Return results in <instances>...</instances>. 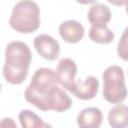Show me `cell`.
Masks as SVG:
<instances>
[{"label": "cell", "mask_w": 128, "mask_h": 128, "mask_svg": "<svg viewBox=\"0 0 128 128\" xmlns=\"http://www.w3.org/2000/svg\"><path fill=\"white\" fill-rule=\"evenodd\" d=\"M58 84L55 71L45 67L39 68L26 88L24 97L26 101L42 111L64 112L71 107L72 100Z\"/></svg>", "instance_id": "obj_1"}, {"label": "cell", "mask_w": 128, "mask_h": 128, "mask_svg": "<svg viewBox=\"0 0 128 128\" xmlns=\"http://www.w3.org/2000/svg\"><path fill=\"white\" fill-rule=\"evenodd\" d=\"M32 54L27 44L21 41L10 42L5 50L3 76L13 85L21 84L27 77Z\"/></svg>", "instance_id": "obj_2"}, {"label": "cell", "mask_w": 128, "mask_h": 128, "mask_svg": "<svg viewBox=\"0 0 128 128\" xmlns=\"http://www.w3.org/2000/svg\"><path fill=\"white\" fill-rule=\"evenodd\" d=\"M11 28L15 31L29 34L35 32L40 26V9L34 1L24 0L17 2L9 19Z\"/></svg>", "instance_id": "obj_3"}, {"label": "cell", "mask_w": 128, "mask_h": 128, "mask_svg": "<svg viewBox=\"0 0 128 128\" xmlns=\"http://www.w3.org/2000/svg\"><path fill=\"white\" fill-rule=\"evenodd\" d=\"M103 79V97L113 104L123 102L127 96L124 71L120 66H108L102 75Z\"/></svg>", "instance_id": "obj_4"}, {"label": "cell", "mask_w": 128, "mask_h": 128, "mask_svg": "<svg viewBox=\"0 0 128 128\" xmlns=\"http://www.w3.org/2000/svg\"><path fill=\"white\" fill-rule=\"evenodd\" d=\"M77 74V65L74 60L70 58H62L55 71V75L59 84L66 90L70 91L75 83V76Z\"/></svg>", "instance_id": "obj_5"}, {"label": "cell", "mask_w": 128, "mask_h": 128, "mask_svg": "<svg viewBox=\"0 0 128 128\" xmlns=\"http://www.w3.org/2000/svg\"><path fill=\"white\" fill-rule=\"evenodd\" d=\"M34 47L37 52L46 60H55L60 53L59 43L50 35L40 34L34 38Z\"/></svg>", "instance_id": "obj_6"}, {"label": "cell", "mask_w": 128, "mask_h": 128, "mask_svg": "<svg viewBox=\"0 0 128 128\" xmlns=\"http://www.w3.org/2000/svg\"><path fill=\"white\" fill-rule=\"evenodd\" d=\"M98 88H99L98 79L96 77L90 75V76H87L82 82L75 81L70 92L78 99L91 100L96 96V94L98 92Z\"/></svg>", "instance_id": "obj_7"}, {"label": "cell", "mask_w": 128, "mask_h": 128, "mask_svg": "<svg viewBox=\"0 0 128 128\" xmlns=\"http://www.w3.org/2000/svg\"><path fill=\"white\" fill-rule=\"evenodd\" d=\"M59 33L64 41L68 43H77L82 40L85 30L80 22L76 20H67L60 24Z\"/></svg>", "instance_id": "obj_8"}, {"label": "cell", "mask_w": 128, "mask_h": 128, "mask_svg": "<svg viewBox=\"0 0 128 128\" xmlns=\"http://www.w3.org/2000/svg\"><path fill=\"white\" fill-rule=\"evenodd\" d=\"M103 120V114L99 108L87 107L82 109L77 115V124L79 128H100Z\"/></svg>", "instance_id": "obj_9"}, {"label": "cell", "mask_w": 128, "mask_h": 128, "mask_svg": "<svg viewBox=\"0 0 128 128\" xmlns=\"http://www.w3.org/2000/svg\"><path fill=\"white\" fill-rule=\"evenodd\" d=\"M87 17L92 26H107L111 19V11L104 3H94L89 9Z\"/></svg>", "instance_id": "obj_10"}, {"label": "cell", "mask_w": 128, "mask_h": 128, "mask_svg": "<svg viewBox=\"0 0 128 128\" xmlns=\"http://www.w3.org/2000/svg\"><path fill=\"white\" fill-rule=\"evenodd\" d=\"M108 122L112 128L128 127V106L119 104L108 112Z\"/></svg>", "instance_id": "obj_11"}, {"label": "cell", "mask_w": 128, "mask_h": 128, "mask_svg": "<svg viewBox=\"0 0 128 128\" xmlns=\"http://www.w3.org/2000/svg\"><path fill=\"white\" fill-rule=\"evenodd\" d=\"M89 37L94 42L108 44L113 41L115 35L107 26H91L89 30Z\"/></svg>", "instance_id": "obj_12"}, {"label": "cell", "mask_w": 128, "mask_h": 128, "mask_svg": "<svg viewBox=\"0 0 128 128\" xmlns=\"http://www.w3.org/2000/svg\"><path fill=\"white\" fill-rule=\"evenodd\" d=\"M18 118L22 128H41L44 124L43 120L37 114L28 109L20 111Z\"/></svg>", "instance_id": "obj_13"}, {"label": "cell", "mask_w": 128, "mask_h": 128, "mask_svg": "<svg viewBox=\"0 0 128 128\" xmlns=\"http://www.w3.org/2000/svg\"><path fill=\"white\" fill-rule=\"evenodd\" d=\"M117 54L124 61H128V27H126L117 45Z\"/></svg>", "instance_id": "obj_14"}, {"label": "cell", "mask_w": 128, "mask_h": 128, "mask_svg": "<svg viewBox=\"0 0 128 128\" xmlns=\"http://www.w3.org/2000/svg\"><path fill=\"white\" fill-rule=\"evenodd\" d=\"M0 128H17V126H16L15 121L12 118L5 117V118H3L1 120Z\"/></svg>", "instance_id": "obj_15"}, {"label": "cell", "mask_w": 128, "mask_h": 128, "mask_svg": "<svg viewBox=\"0 0 128 128\" xmlns=\"http://www.w3.org/2000/svg\"><path fill=\"white\" fill-rule=\"evenodd\" d=\"M41 128H53V127H52L50 124H48V123H44L43 126H42Z\"/></svg>", "instance_id": "obj_16"}, {"label": "cell", "mask_w": 128, "mask_h": 128, "mask_svg": "<svg viewBox=\"0 0 128 128\" xmlns=\"http://www.w3.org/2000/svg\"><path fill=\"white\" fill-rule=\"evenodd\" d=\"M124 4H125V9H126V12L128 14V0L127 1H124Z\"/></svg>", "instance_id": "obj_17"}]
</instances>
